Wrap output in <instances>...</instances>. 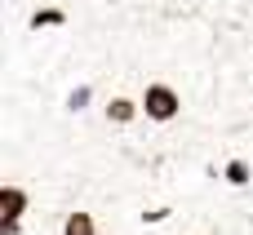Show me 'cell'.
<instances>
[{"mask_svg": "<svg viewBox=\"0 0 253 235\" xmlns=\"http://www.w3.org/2000/svg\"><path fill=\"white\" fill-rule=\"evenodd\" d=\"M138 102H142V120L160 124V129H169V124H178L187 116V93L173 80H142Z\"/></svg>", "mask_w": 253, "mask_h": 235, "instance_id": "1", "label": "cell"}, {"mask_svg": "<svg viewBox=\"0 0 253 235\" xmlns=\"http://www.w3.org/2000/svg\"><path fill=\"white\" fill-rule=\"evenodd\" d=\"M22 27L31 36H44V31H71V9L58 4V0H44V4H31L22 13Z\"/></svg>", "mask_w": 253, "mask_h": 235, "instance_id": "2", "label": "cell"}, {"mask_svg": "<svg viewBox=\"0 0 253 235\" xmlns=\"http://www.w3.org/2000/svg\"><path fill=\"white\" fill-rule=\"evenodd\" d=\"M98 111H102V124H107V129H120V133L142 120V102L129 98V93H107V98L98 102Z\"/></svg>", "mask_w": 253, "mask_h": 235, "instance_id": "3", "label": "cell"}, {"mask_svg": "<svg viewBox=\"0 0 253 235\" xmlns=\"http://www.w3.org/2000/svg\"><path fill=\"white\" fill-rule=\"evenodd\" d=\"M31 209H36V191L27 182H4L0 187V222H27Z\"/></svg>", "mask_w": 253, "mask_h": 235, "instance_id": "4", "label": "cell"}, {"mask_svg": "<svg viewBox=\"0 0 253 235\" xmlns=\"http://www.w3.org/2000/svg\"><path fill=\"white\" fill-rule=\"evenodd\" d=\"M218 182H222L227 191H249V187H253V160H249V156H240V151L222 156V164H218Z\"/></svg>", "mask_w": 253, "mask_h": 235, "instance_id": "5", "label": "cell"}, {"mask_svg": "<svg viewBox=\"0 0 253 235\" xmlns=\"http://www.w3.org/2000/svg\"><path fill=\"white\" fill-rule=\"evenodd\" d=\"M58 235H102L98 209H89V204L67 209V213H62V222H58Z\"/></svg>", "mask_w": 253, "mask_h": 235, "instance_id": "6", "label": "cell"}, {"mask_svg": "<svg viewBox=\"0 0 253 235\" xmlns=\"http://www.w3.org/2000/svg\"><path fill=\"white\" fill-rule=\"evenodd\" d=\"M93 98H98V84H93V80H76V84L62 93V111H67V116H84V111L93 107Z\"/></svg>", "mask_w": 253, "mask_h": 235, "instance_id": "7", "label": "cell"}]
</instances>
